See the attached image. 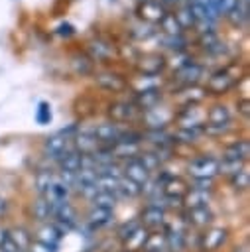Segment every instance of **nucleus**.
Returning <instances> with one entry per match:
<instances>
[{"mask_svg": "<svg viewBox=\"0 0 250 252\" xmlns=\"http://www.w3.org/2000/svg\"><path fill=\"white\" fill-rule=\"evenodd\" d=\"M232 122V114H230V108L222 102H217L213 104L207 112H205V124L209 126H226Z\"/></svg>", "mask_w": 250, "mask_h": 252, "instance_id": "6ab92c4d", "label": "nucleus"}, {"mask_svg": "<svg viewBox=\"0 0 250 252\" xmlns=\"http://www.w3.org/2000/svg\"><path fill=\"white\" fill-rule=\"evenodd\" d=\"M120 167H122V175H124L126 179H130V181L138 183L140 187H144V185L152 179V173H150V171L140 163V159H138V158L126 159Z\"/></svg>", "mask_w": 250, "mask_h": 252, "instance_id": "4468645a", "label": "nucleus"}, {"mask_svg": "<svg viewBox=\"0 0 250 252\" xmlns=\"http://www.w3.org/2000/svg\"><path fill=\"white\" fill-rule=\"evenodd\" d=\"M63 234H65V230L59 226V224H55V222H43L39 228H37V232H35V240H39V242H43V244H49V246H53V248H57L59 246V242L63 240Z\"/></svg>", "mask_w": 250, "mask_h": 252, "instance_id": "f3484780", "label": "nucleus"}, {"mask_svg": "<svg viewBox=\"0 0 250 252\" xmlns=\"http://www.w3.org/2000/svg\"><path fill=\"white\" fill-rule=\"evenodd\" d=\"M98 142L94 138L93 132H79L75 138H73V150L83 154V156H93L96 150H98Z\"/></svg>", "mask_w": 250, "mask_h": 252, "instance_id": "4be33fe9", "label": "nucleus"}, {"mask_svg": "<svg viewBox=\"0 0 250 252\" xmlns=\"http://www.w3.org/2000/svg\"><path fill=\"white\" fill-rule=\"evenodd\" d=\"M148 234H150L148 228H144L142 224L136 226V228L122 240V250H128V252H142V248H144V244H146V240H148Z\"/></svg>", "mask_w": 250, "mask_h": 252, "instance_id": "5701e85b", "label": "nucleus"}, {"mask_svg": "<svg viewBox=\"0 0 250 252\" xmlns=\"http://www.w3.org/2000/svg\"><path fill=\"white\" fill-rule=\"evenodd\" d=\"M71 65H73V69H75V73H79V75H89L91 71H93V61L89 59V55H73V59H71Z\"/></svg>", "mask_w": 250, "mask_h": 252, "instance_id": "79ce46f5", "label": "nucleus"}, {"mask_svg": "<svg viewBox=\"0 0 250 252\" xmlns=\"http://www.w3.org/2000/svg\"><path fill=\"white\" fill-rule=\"evenodd\" d=\"M154 26H150V24H144V22H140L138 26H132L130 30H128V33H130V37H134V39H148V37H152L154 35Z\"/></svg>", "mask_w": 250, "mask_h": 252, "instance_id": "37998d69", "label": "nucleus"}, {"mask_svg": "<svg viewBox=\"0 0 250 252\" xmlns=\"http://www.w3.org/2000/svg\"><path fill=\"white\" fill-rule=\"evenodd\" d=\"M226 20H228L232 26H238V28H240V26H244V24H246V20H248V8H240V6H238L232 14H228V16H226Z\"/></svg>", "mask_w": 250, "mask_h": 252, "instance_id": "49530a36", "label": "nucleus"}, {"mask_svg": "<svg viewBox=\"0 0 250 252\" xmlns=\"http://www.w3.org/2000/svg\"><path fill=\"white\" fill-rule=\"evenodd\" d=\"M118 252H128V250H118Z\"/></svg>", "mask_w": 250, "mask_h": 252, "instance_id": "5fc2aeb1", "label": "nucleus"}, {"mask_svg": "<svg viewBox=\"0 0 250 252\" xmlns=\"http://www.w3.org/2000/svg\"><path fill=\"white\" fill-rule=\"evenodd\" d=\"M165 217H167L165 207H163L159 201H152V203H148V205L142 209L138 220H140V224H142L144 228H148V230H157V228H161V226L165 224V220H167Z\"/></svg>", "mask_w": 250, "mask_h": 252, "instance_id": "0eeeda50", "label": "nucleus"}, {"mask_svg": "<svg viewBox=\"0 0 250 252\" xmlns=\"http://www.w3.org/2000/svg\"><path fill=\"white\" fill-rule=\"evenodd\" d=\"M53 205V215L51 219H55V224H59L63 230L67 228H75L77 226V211L69 201H61V203H51Z\"/></svg>", "mask_w": 250, "mask_h": 252, "instance_id": "f8f14e48", "label": "nucleus"}, {"mask_svg": "<svg viewBox=\"0 0 250 252\" xmlns=\"http://www.w3.org/2000/svg\"><path fill=\"white\" fill-rule=\"evenodd\" d=\"M142 140L150 142L152 148H167L173 144V138L165 128H146L142 132Z\"/></svg>", "mask_w": 250, "mask_h": 252, "instance_id": "b1692460", "label": "nucleus"}, {"mask_svg": "<svg viewBox=\"0 0 250 252\" xmlns=\"http://www.w3.org/2000/svg\"><path fill=\"white\" fill-rule=\"evenodd\" d=\"M59 171H67V173H77L81 167H83V154L75 152L73 148H69L59 159Z\"/></svg>", "mask_w": 250, "mask_h": 252, "instance_id": "393cba45", "label": "nucleus"}, {"mask_svg": "<svg viewBox=\"0 0 250 252\" xmlns=\"http://www.w3.org/2000/svg\"><path fill=\"white\" fill-rule=\"evenodd\" d=\"M203 75H205V67L193 59H187L185 63H181L175 69L173 79L181 89H187V87H197L199 81L203 79Z\"/></svg>", "mask_w": 250, "mask_h": 252, "instance_id": "39448f33", "label": "nucleus"}, {"mask_svg": "<svg viewBox=\"0 0 250 252\" xmlns=\"http://www.w3.org/2000/svg\"><path fill=\"white\" fill-rule=\"evenodd\" d=\"M175 120H177V128H193V126H203L205 122V112L201 110L199 104H185L177 114H175Z\"/></svg>", "mask_w": 250, "mask_h": 252, "instance_id": "ddd939ff", "label": "nucleus"}, {"mask_svg": "<svg viewBox=\"0 0 250 252\" xmlns=\"http://www.w3.org/2000/svg\"><path fill=\"white\" fill-rule=\"evenodd\" d=\"M134 67L140 73V77H157L167 67V59L159 51H144L136 55Z\"/></svg>", "mask_w": 250, "mask_h": 252, "instance_id": "f03ea898", "label": "nucleus"}, {"mask_svg": "<svg viewBox=\"0 0 250 252\" xmlns=\"http://www.w3.org/2000/svg\"><path fill=\"white\" fill-rule=\"evenodd\" d=\"M106 114L110 118V122L114 124H124V122H132L138 118L140 110L134 106L132 100H114L106 106Z\"/></svg>", "mask_w": 250, "mask_h": 252, "instance_id": "1a4fd4ad", "label": "nucleus"}, {"mask_svg": "<svg viewBox=\"0 0 250 252\" xmlns=\"http://www.w3.org/2000/svg\"><path fill=\"white\" fill-rule=\"evenodd\" d=\"M6 209H8V203H6V201H4L2 197H0V217H2L4 213H6Z\"/></svg>", "mask_w": 250, "mask_h": 252, "instance_id": "603ef678", "label": "nucleus"}, {"mask_svg": "<svg viewBox=\"0 0 250 252\" xmlns=\"http://www.w3.org/2000/svg\"><path fill=\"white\" fill-rule=\"evenodd\" d=\"M244 77V71L240 69L238 63H228L220 69H217L209 79H207V85H205V93L207 94H215V96H220V94H226L230 89H234L240 79Z\"/></svg>", "mask_w": 250, "mask_h": 252, "instance_id": "f257e3e1", "label": "nucleus"}, {"mask_svg": "<svg viewBox=\"0 0 250 252\" xmlns=\"http://www.w3.org/2000/svg\"><path fill=\"white\" fill-rule=\"evenodd\" d=\"M26 252H57V248H53L49 244H43V242H39V240L33 238L31 244H30V248Z\"/></svg>", "mask_w": 250, "mask_h": 252, "instance_id": "09e8293b", "label": "nucleus"}, {"mask_svg": "<svg viewBox=\"0 0 250 252\" xmlns=\"http://www.w3.org/2000/svg\"><path fill=\"white\" fill-rule=\"evenodd\" d=\"M114 220V211L112 209H102V207H91L87 213V222L91 228H104Z\"/></svg>", "mask_w": 250, "mask_h": 252, "instance_id": "412c9836", "label": "nucleus"}, {"mask_svg": "<svg viewBox=\"0 0 250 252\" xmlns=\"http://www.w3.org/2000/svg\"><path fill=\"white\" fill-rule=\"evenodd\" d=\"M236 110H238L240 116L248 118V114H250V100H248V96H240L236 100Z\"/></svg>", "mask_w": 250, "mask_h": 252, "instance_id": "8fccbe9b", "label": "nucleus"}, {"mask_svg": "<svg viewBox=\"0 0 250 252\" xmlns=\"http://www.w3.org/2000/svg\"><path fill=\"white\" fill-rule=\"evenodd\" d=\"M87 53H89V59L93 63L94 61L96 63H110V61H114V59L120 57L118 47L112 41L104 39V37H93V39H89L87 41Z\"/></svg>", "mask_w": 250, "mask_h": 252, "instance_id": "7ed1b4c3", "label": "nucleus"}, {"mask_svg": "<svg viewBox=\"0 0 250 252\" xmlns=\"http://www.w3.org/2000/svg\"><path fill=\"white\" fill-rule=\"evenodd\" d=\"M142 195V187L130 179H126L124 175L120 177V185H118V193L116 197H128V199H134V197H140Z\"/></svg>", "mask_w": 250, "mask_h": 252, "instance_id": "f704fd0d", "label": "nucleus"}, {"mask_svg": "<svg viewBox=\"0 0 250 252\" xmlns=\"http://www.w3.org/2000/svg\"><path fill=\"white\" fill-rule=\"evenodd\" d=\"M116 203H118V197L114 193L100 191V189H96V193L91 197V207H102V209H112L114 211Z\"/></svg>", "mask_w": 250, "mask_h": 252, "instance_id": "473e14b6", "label": "nucleus"}, {"mask_svg": "<svg viewBox=\"0 0 250 252\" xmlns=\"http://www.w3.org/2000/svg\"><path fill=\"white\" fill-rule=\"evenodd\" d=\"M165 14H167V8L159 0H146V2H138V6H136L138 20L144 24H150V26L159 24Z\"/></svg>", "mask_w": 250, "mask_h": 252, "instance_id": "9d476101", "label": "nucleus"}, {"mask_svg": "<svg viewBox=\"0 0 250 252\" xmlns=\"http://www.w3.org/2000/svg\"><path fill=\"white\" fill-rule=\"evenodd\" d=\"M187 173L193 179H215L219 175V158L197 156L187 163Z\"/></svg>", "mask_w": 250, "mask_h": 252, "instance_id": "20e7f679", "label": "nucleus"}, {"mask_svg": "<svg viewBox=\"0 0 250 252\" xmlns=\"http://www.w3.org/2000/svg\"><path fill=\"white\" fill-rule=\"evenodd\" d=\"M157 26L161 28L163 35H181V33H183V30H181V26L177 24L173 12H167V14L161 18V22H159Z\"/></svg>", "mask_w": 250, "mask_h": 252, "instance_id": "c9c22d12", "label": "nucleus"}, {"mask_svg": "<svg viewBox=\"0 0 250 252\" xmlns=\"http://www.w3.org/2000/svg\"><path fill=\"white\" fill-rule=\"evenodd\" d=\"M199 45L207 51V53H220L224 49V45L220 43L219 35L215 30H209V32H201L199 33Z\"/></svg>", "mask_w": 250, "mask_h": 252, "instance_id": "c756f323", "label": "nucleus"}, {"mask_svg": "<svg viewBox=\"0 0 250 252\" xmlns=\"http://www.w3.org/2000/svg\"><path fill=\"white\" fill-rule=\"evenodd\" d=\"M10 236H12V240H14V244L18 246L20 252H26V250L30 248L31 240H33L31 232H30L28 228H24V226H14V228H10Z\"/></svg>", "mask_w": 250, "mask_h": 252, "instance_id": "2f4dec72", "label": "nucleus"}, {"mask_svg": "<svg viewBox=\"0 0 250 252\" xmlns=\"http://www.w3.org/2000/svg\"><path fill=\"white\" fill-rule=\"evenodd\" d=\"M67 150H69V136H65V134H61V132H57V134L45 138V142H43V154H45L47 158L59 159Z\"/></svg>", "mask_w": 250, "mask_h": 252, "instance_id": "a211bd4d", "label": "nucleus"}, {"mask_svg": "<svg viewBox=\"0 0 250 252\" xmlns=\"http://www.w3.org/2000/svg\"><path fill=\"white\" fill-rule=\"evenodd\" d=\"M0 252H4V250H0Z\"/></svg>", "mask_w": 250, "mask_h": 252, "instance_id": "6e6d98bb", "label": "nucleus"}, {"mask_svg": "<svg viewBox=\"0 0 250 252\" xmlns=\"http://www.w3.org/2000/svg\"><path fill=\"white\" fill-rule=\"evenodd\" d=\"M51 215H53V205L45 199V197H37L33 203H31V217L37 220V222H49L51 220Z\"/></svg>", "mask_w": 250, "mask_h": 252, "instance_id": "cd10ccee", "label": "nucleus"}, {"mask_svg": "<svg viewBox=\"0 0 250 252\" xmlns=\"http://www.w3.org/2000/svg\"><path fill=\"white\" fill-rule=\"evenodd\" d=\"M250 156V142L246 138L242 140H234L232 144H228L222 150V158L220 159H234V161H246Z\"/></svg>", "mask_w": 250, "mask_h": 252, "instance_id": "aec40b11", "label": "nucleus"}, {"mask_svg": "<svg viewBox=\"0 0 250 252\" xmlns=\"http://www.w3.org/2000/svg\"><path fill=\"white\" fill-rule=\"evenodd\" d=\"M244 167V161H234V159H219V173L222 175H232Z\"/></svg>", "mask_w": 250, "mask_h": 252, "instance_id": "c03bdc74", "label": "nucleus"}, {"mask_svg": "<svg viewBox=\"0 0 250 252\" xmlns=\"http://www.w3.org/2000/svg\"><path fill=\"white\" fill-rule=\"evenodd\" d=\"M57 35H65V37H69V35H73L75 33V28L71 26V24H59V28H57V32H55Z\"/></svg>", "mask_w": 250, "mask_h": 252, "instance_id": "3c124183", "label": "nucleus"}, {"mask_svg": "<svg viewBox=\"0 0 250 252\" xmlns=\"http://www.w3.org/2000/svg\"><path fill=\"white\" fill-rule=\"evenodd\" d=\"M213 219H215V213L211 211V207H195V209H183V215H181V220L187 224V228H199V230H205L209 226H213Z\"/></svg>", "mask_w": 250, "mask_h": 252, "instance_id": "6e6552de", "label": "nucleus"}, {"mask_svg": "<svg viewBox=\"0 0 250 252\" xmlns=\"http://www.w3.org/2000/svg\"><path fill=\"white\" fill-rule=\"evenodd\" d=\"M138 159H140V163L150 171V173H154V171H157V169H161V159L152 152V150H142L138 156H136Z\"/></svg>", "mask_w": 250, "mask_h": 252, "instance_id": "72a5a7b5", "label": "nucleus"}, {"mask_svg": "<svg viewBox=\"0 0 250 252\" xmlns=\"http://www.w3.org/2000/svg\"><path fill=\"white\" fill-rule=\"evenodd\" d=\"M55 177H57V175H53L51 171H45V169L37 171V173H35V177H33V185H35L37 195H45V191H47V189H49V185L55 181Z\"/></svg>", "mask_w": 250, "mask_h": 252, "instance_id": "e433bc0d", "label": "nucleus"}, {"mask_svg": "<svg viewBox=\"0 0 250 252\" xmlns=\"http://www.w3.org/2000/svg\"><path fill=\"white\" fill-rule=\"evenodd\" d=\"M226 240H228V228L209 226L199 234L197 248H199V252H217Z\"/></svg>", "mask_w": 250, "mask_h": 252, "instance_id": "423d86ee", "label": "nucleus"}, {"mask_svg": "<svg viewBox=\"0 0 250 252\" xmlns=\"http://www.w3.org/2000/svg\"><path fill=\"white\" fill-rule=\"evenodd\" d=\"M161 41H163V45H165L167 49H171L173 53H183L185 47H187V39H185L183 33H181V35H163Z\"/></svg>", "mask_w": 250, "mask_h": 252, "instance_id": "a19ab883", "label": "nucleus"}, {"mask_svg": "<svg viewBox=\"0 0 250 252\" xmlns=\"http://www.w3.org/2000/svg\"><path fill=\"white\" fill-rule=\"evenodd\" d=\"M132 102H134V106H136L140 112H148V110L159 106V102H161V91H159V87L136 91Z\"/></svg>", "mask_w": 250, "mask_h": 252, "instance_id": "2eb2a0df", "label": "nucleus"}, {"mask_svg": "<svg viewBox=\"0 0 250 252\" xmlns=\"http://www.w3.org/2000/svg\"><path fill=\"white\" fill-rule=\"evenodd\" d=\"M173 16H175L177 24L181 26V30L195 28V18H193V14H191V10H189V6H187V4H183L177 12H173Z\"/></svg>", "mask_w": 250, "mask_h": 252, "instance_id": "ea45409f", "label": "nucleus"}, {"mask_svg": "<svg viewBox=\"0 0 250 252\" xmlns=\"http://www.w3.org/2000/svg\"><path fill=\"white\" fill-rule=\"evenodd\" d=\"M205 134V124L203 126H193V128H177L171 138L173 142H181V144H195L199 142V138Z\"/></svg>", "mask_w": 250, "mask_h": 252, "instance_id": "c85d7f7f", "label": "nucleus"}, {"mask_svg": "<svg viewBox=\"0 0 250 252\" xmlns=\"http://www.w3.org/2000/svg\"><path fill=\"white\" fill-rule=\"evenodd\" d=\"M136 226H140V220H138V219H134V220H130V222H124V224L118 228V238H120V240H124V238H126V236L136 228Z\"/></svg>", "mask_w": 250, "mask_h": 252, "instance_id": "de8ad7c7", "label": "nucleus"}, {"mask_svg": "<svg viewBox=\"0 0 250 252\" xmlns=\"http://www.w3.org/2000/svg\"><path fill=\"white\" fill-rule=\"evenodd\" d=\"M69 195H71V187L55 177V181L49 185V189L41 197H45L49 203H61V201H69Z\"/></svg>", "mask_w": 250, "mask_h": 252, "instance_id": "bb28decb", "label": "nucleus"}, {"mask_svg": "<svg viewBox=\"0 0 250 252\" xmlns=\"http://www.w3.org/2000/svg\"><path fill=\"white\" fill-rule=\"evenodd\" d=\"M213 193L209 191H203V189H195V187H189L185 197H183V209H195V207H207L209 201H211Z\"/></svg>", "mask_w": 250, "mask_h": 252, "instance_id": "a878e982", "label": "nucleus"}, {"mask_svg": "<svg viewBox=\"0 0 250 252\" xmlns=\"http://www.w3.org/2000/svg\"><path fill=\"white\" fill-rule=\"evenodd\" d=\"M248 4H250V0H238V6L240 8H248Z\"/></svg>", "mask_w": 250, "mask_h": 252, "instance_id": "864d4df0", "label": "nucleus"}, {"mask_svg": "<svg viewBox=\"0 0 250 252\" xmlns=\"http://www.w3.org/2000/svg\"><path fill=\"white\" fill-rule=\"evenodd\" d=\"M51 120H53L51 104L45 102V100H39L37 102V108H35V122L39 126H47V124H51Z\"/></svg>", "mask_w": 250, "mask_h": 252, "instance_id": "58836bf2", "label": "nucleus"}, {"mask_svg": "<svg viewBox=\"0 0 250 252\" xmlns=\"http://www.w3.org/2000/svg\"><path fill=\"white\" fill-rule=\"evenodd\" d=\"M238 8V0H215V12L217 16H228Z\"/></svg>", "mask_w": 250, "mask_h": 252, "instance_id": "a18cd8bd", "label": "nucleus"}, {"mask_svg": "<svg viewBox=\"0 0 250 252\" xmlns=\"http://www.w3.org/2000/svg\"><path fill=\"white\" fill-rule=\"evenodd\" d=\"M94 83H96V87H100L102 91H108V93H124L128 89V81L116 71L94 73Z\"/></svg>", "mask_w": 250, "mask_h": 252, "instance_id": "9b49d317", "label": "nucleus"}, {"mask_svg": "<svg viewBox=\"0 0 250 252\" xmlns=\"http://www.w3.org/2000/svg\"><path fill=\"white\" fill-rule=\"evenodd\" d=\"M228 183H230V187H232L234 191H246V189L250 187V173H248V169L242 167L240 171L232 173V175L228 177Z\"/></svg>", "mask_w": 250, "mask_h": 252, "instance_id": "4c0bfd02", "label": "nucleus"}, {"mask_svg": "<svg viewBox=\"0 0 250 252\" xmlns=\"http://www.w3.org/2000/svg\"><path fill=\"white\" fill-rule=\"evenodd\" d=\"M93 134H94V138H96V142H98L100 146H112L114 142L120 140L122 128H120L118 124H114V122L108 120V122L98 124V126L93 130Z\"/></svg>", "mask_w": 250, "mask_h": 252, "instance_id": "dca6fc26", "label": "nucleus"}, {"mask_svg": "<svg viewBox=\"0 0 250 252\" xmlns=\"http://www.w3.org/2000/svg\"><path fill=\"white\" fill-rule=\"evenodd\" d=\"M142 252H165V232H163V228L150 230Z\"/></svg>", "mask_w": 250, "mask_h": 252, "instance_id": "7c9ffc66", "label": "nucleus"}]
</instances>
